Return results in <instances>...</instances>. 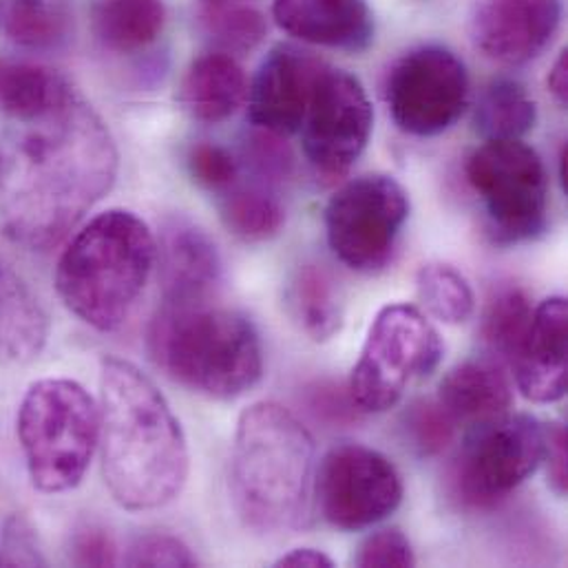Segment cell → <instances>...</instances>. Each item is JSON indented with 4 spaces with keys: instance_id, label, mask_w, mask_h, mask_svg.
I'll use <instances>...</instances> for the list:
<instances>
[{
    "instance_id": "6da1fadb",
    "label": "cell",
    "mask_w": 568,
    "mask_h": 568,
    "mask_svg": "<svg viewBox=\"0 0 568 568\" xmlns=\"http://www.w3.org/2000/svg\"><path fill=\"white\" fill-rule=\"evenodd\" d=\"M2 226L29 251L58 244L113 186L118 149L102 118L73 91L51 113L16 124Z\"/></svg>"
},
{
    "instance_id": "7a4b0ae2",
    "label": "cell",
    "mask_w": 568,
    "mask_h": 568,
    "mask_svg": "<svg viewBox=\"0 0 568 568\" xmlns=\"http://www.w3.org/2000/svg\"><path fill=\"white\" fill-rule=\"evenodd\" d=\"M98 412L102 476L113 500L126 511L173 503L189 478V445L155 383L129 361L104 358Z\"/></svg>"
},
{
    "instance_id": "3957f363",
    "label": "cell",
    "mask_w": 568,
    "mask_h": 568,
    "mask_svg": "<svg viewBox=\"0 0 568 568\" xmlns=\"http://www.w3.org/2000/svg\"><path fill=\"white\" fill-rule=\"evenodd\" d=\"M314 489V440L285 407L244 409L233 445L231 491L244 527L277 536L303 527Z\"/></svg>"
},
{
    "instance_id": "277c9868",
    "label": "cell",
    "mask_w": 568,
    "mask_h": 568,
    "mask_svg": "<svg viewBox=\"0 0 568 568\" xmlns=\"http://www.w3.org/2000/svg\"><path fill=\"white\" fill-rule=\"evenodd\" d=\"M146 347L171 381L206 398H237L264 376V347L253 321L209 301L164 303L149 325Z\"/></svg>"
},
{
    "instance_id": "5b68a950",
    "label": "cell",
    "mask_w": 568,
    "mask_h": 568,
    "mask_svg": "<svg viewBox=\"0 0 568 568\" xmlns=\"http://www.w3.org/2000/svg\"><path fill=\"white\" fill-rule=\"evenodd\" d=\"M155 257L151 229L138 215L113 209L95 215L67 244L55 268V290L80 321L113 332L142 298Z\"/></svg>"
},
{
    "instance_id": "8992f818",
    "label": "cell",
    "mask_w": 568,
    "mask_h": 568,
    "mask_svg": "<svg viewBox=\"0 0 568 568\" xmlns=\"http://www.w3.org/2000/svg\"><path fill=\"white\" fill-rule=\"evenodd\" d=\"M18 440L33 487L42 494L75 489L100 440V412L75 381H36L18 407Z\"/></svg>"
},
{
    "instance_id": "52a82bcc",
    "label": "cell",
    "mask_w": 568,
    "mask_h": 568,
    "mask_svg": "<svg viewBox=\"0 0 568 568\" xmlns=\"http://www.w3.org/2000/svg\"><path fill=\"white\" fill-rule=\"evenodd\" d=\"M443 338L432 321L414 305L383 307L352 369L347 394L358 412L392 409L412 383L429 378L443 361Z\"/></svg>"
},
{
    "instance_id": "ba28073f",
    "label": "cell",
    "mask_w": 568,
    "mask_h": 568,
    "mask_svg": "<svg viewBox=\"0 0 568 568\" xmlns=\"http://www.w3.org/2000/svg\"><path fill=\"white\" fill-rule=\"evenodd\" d=\"M467 180L498 244L529 242L545 231L549 180L540 155L523 140H487L467 160Z\"/></svg>"
},
{
    "instance_id": "9c48e42d",
    "label": "cell",
    "mask_w": 568,
    "mask_h": 568,
    "mask_svg": "<svg viewBox=\"0 0 568 568\" xmlns=\"http://www.w3.org/2000/svg\"><path fill=\"white\" fill-rule=\"evenodd\" d=\"M545 458V427L529 414L474 423L454 463L452 483L463 505L489 509L529 480Z\"/></svg>"
},
{
    "instance_id": "30bf717a",
    "label": "cell",
    "mask_w": 568,
    "mask_h": 568,
    "mask_svg": "<svg viewBox=\"0 0 568 568\" xmlns=\"http://www.w3.org/2000/svg\"><path fill=\"white\" fill-rule=\"evenodd\" d=\"M407 215V193L394 178H356L327 202V244L347 268L376 273L392 260Z\"/></svg>"
},
{
    "instance_id": "8fae6325",
    "label": "cell",
    "mask_w": 568,
    "mask_h": 568,
    "mask_svg": "<svg viewBox=\"0 0 568 568\" xmlns=\"http://www.w3.org/2000/svg\"><path fill=\"white\" fill-rule=\"evenodd\" d=\"M374 124V111L361 80L323 64L298 126L303 153L316 175L338 180L363 155Z\"/></svg>"
},
{
    "instance_id": "7c38bea8",
    "label": "cell",
    "mask_w": 568,
    "mask_h": 568,
    "mask_svg": "<svg viewBox=\"0 0 568 568\" xmlns=\"http://www.w3.org/2000/svg\"><path fill=\"white\" fill-rule=\"evenodd\" d=\"M396 126L409 135L432 138L452 129L469 100V75L463 60L438 44L405 53L385 84Z\"/></svg>"
},
{
    "instance_id": "4fadbf2b",
    "label": "cell",
    "mask_w": 568,
    "mask_h": 568,
    "mask_svg": "<svg viewBox=\"0 0 568 568\" xmlns=\"http://www.w3.org/2000/svg\"><path fill=\"white\" fill-rule=\"evenodd\" d=\"M314 478L323 518L343 531L383 523L403 500V480L394 463L363 445L329 449Z\"/></svg>"
},
{
    "instance_id": "5bb4252c",
    "label": "cell",
    "mask_w": 568,
    "mask_h": 568,
    "mask_svg": "<svg viewBox=\"0 0 568 568\" xmlns=\"http://www.w3.org/2000/svg\"><path fill=\"white\" fill-rule=\"evenodd\" d=\"M562 20V0H478L471 40L503 64H525L554 40Z\"/></svg>"
},
{
    "instance_id": "9a60e30c",
    "label": "cell",
    "mask_w": 568,
    "mask_h": 568,
    "mask_svg": "<svg viewBox=\"0 0 568 568\" xmlns=\"http://www.w3.org/2000/svg\"><path fill=\"white\" fill-rule=\"evenodd\" d=\"M323 64L296 47H275L262 62L248 91V118L253 126L275 135L296 133Z\"/></svg>"
},
{
    "instance_id": "2e32d148",
    "label": "cell",
    "mask_w": 568,
    "mask_h": 568,
    "mask_svg": "<svg viewBox=\"0 0 568 568\" xmlns=\"http://www.w3.org/2000/svg\"><path fill=\"white\" fill-rule=\"evenodd\" d=\"M567 298L551 296L534 310L531 325L511 358L516 383L531 403H556L568 385Z\"/></svg>"
},
{
    "instance_id": "e0dca14e",
    "label": "cell",
    "mask_w": 568,
    "mask_h": 568,
    "mask_svg": "<svg viewBox=\"0 0 568 568\" xmlns=\"http://www.w3.org/2000/svg\"><path fill=\"white\" fill-rule=\"evenodd\" d=\"M164 303L209 301L222 284V257L215 242L193 222L171 217L155 240Z\"/></svg>"
},
{
    "instance_id": "ac0fdd59",
    "label": "cell",
    "mask_w": 568,
    "mask_h": 568,
    "mask_svg": "<svg viewBox=\"0 0 568 568\" xmlns=\"http://www.w3.org/2000/svg\"><path fill=\"white\" fill-rule=\"evenodd\" d=\"M273 16L285 33L310 44L361 51L374 38L365 0H275Z\"/></svg>"
},
{
    "instance_id": "d6986e66",
    "label": "cell",
    "mask_w": 568,
    "mask_h": 568,
    "mask_svg": "<svg viewBox=\"0 0 568 568\" xmlns=\"http://www.w3.org/2000/svg\"><path fill=\"white\" fill-rule=\"evenodd\" d=\"M511 383L491 361H467L456 365L440 383V407L460 423H480L509 412Z\"/></svg>"
},
{
    "instance_id": "ffe728a7",
    "label": "cell",
    "mask_w": 568,
    "mask_h": 568,
    "mask_svg": "<svg viewBox=\"0 0 568 568\" xmlns=\"http://www.w3.org/2000/svg\"><path fill=\"white\" fill-rule=\"evenodd\" d=\"M246 98V75L240 62L224 51L200 55L182 82L186 111L206 124L229 120Z\"/></svg>"
},
{
    "instance_id": "44dd1931",
    "label": "cell",
    "mask_w": 568,
    "mask_h": 568,
    "mask_svg": "<svg viewBox=\"0 0 568 568\" xmlns=\"http://www.w3.org/2000/svg\"><path fill=\"white\" fill-rule=\"evenodd\" d=\"M73 91L69 80L49 67L0 60V115L11 124H27L51 113Z\"/></svg>"
},
{
    "instance_id": "7402d4cb",
    "label": "cell",
    "mask_w": 568,
    "mask_h": 568,
    "mask_svg": "<svg viewBox=\"0 0 568 568\" xmlns=\"http://www.w3.org/2000/svg\"><path fill=\"white\" fill-rule=\"evenodd\" d=\"M47 314L27 284L0 260V361L27 363L47 341Z\"/></svg>"
},
{
    "instance_id": "603a6c76",
    "label": "cell",
    "mask_w": 568,
    "mask_h": 568,
    "mask_svg": "<svg viewBox=\"0 0 568 568\" xmlns=\"http://www.w3.org/2000/svg\"><path fill=\"white\" fill-rule=\"evenodd\" d=\"M164 20L162 0H100L93 7V33L118 53H135L153 44Z\"/></svg>"
},
{
    "instance_id": "cb8c5ba5",
    "label": "cell",
    "mask_w": 568,
    "mask_h": 568,
    "mask_svg": "<svg viewBox=\"0 0 568 568\" xmlns=\"http://www.w3.org/2000/svg\"><path fill=\"white\" fill-rule=\"evenodd\" d=\"M287 305L298 327L314 341L332 338L343 325V301L321 266H303L287 287Z\"/></svg>"
},
{
    "instance_id": "d4e9b609",
    "label": "cell",
    "mask_w": 568,
    "mask_h": 568,
    "mask_svg": "<svg viewBox=\"0 0 568 568\" xmlns=\"http://www.w3.org/2000/svg\"><path fill=\"white\" fill-rule=\"evenodd\" d=\"M538 120V106L516 80H496L480 95L476 129L485 140H520Z\"/></svg>"
},
{
    "instance_id": "484cf974",
    "label": "cell",
    "mask_w": 568,
    "mask_h": 568,
    "mask_svg": "<svg viewBox=\"0 0 568 568\" xmlns=\"http://www.w3.org/2000/svg\"><path fill=\"white\" fill-rule=\"evenodd\" d=\"M71 0H7V36L27 49H53L69 36Z\"/></svg>"
},
{
    "instance_id": "4316f807",
    "label": "cell",
    "mask_w": 568,
    "mask_h": 568,
    "mask_svg": "<svg viewBox=\"0 0 568 568\" xmlns=\"http://www.w3.org/2000/svg\"><path fill=\"white\" fill-rule=\"evenodd\" d=\"M222 220L235 237L266 242L282 231L285 213L282 202L266 186H233L224 193Z\"/></svg>"
},
{
    "instance_id": "83f0119b",
    "label": "cell",
    "mask_w": 568,
    "mask_h": 568,
    "mask_svg": "<svg viewBox=\"0 0 568 568\" xmlns=\"http://www.w3.org/2000/svg\"><path fill=\"white\" fill-rule=\"evenodd\" d=\"M200 20L224 53L255 49L268 31L264 13L237 0H204Z\"/></svg>"
},
{
    "instance_id": "f1b7e54d",
    "label": "cell",
    "mask_w": 568,
    "mask_h": 568,
    "mask_svg": "<svg viewBox=\"0 0 568 568\" xmlns=\"http://www.w3.org/2000/svg\"><path fill=\"white\" fill-rule=\"evenodd\" d=\"M534 318L529 296L520 287H503L487 303L483 338L494 354L511 361Z\"/></svg>"
},
{
    "instance_id": "f546056e",
    "label": "cell",
    "mask_w": 568,
    "mask_h": 568,
    "mask_svg": "<svg viewBox=\"0 0 568 568\" xmlns=\"http://www.w3.org/2000/svg\"><path fill=\"white\" fill-rule=\"evenodd\" d=\"M418 298L432 316L443 323L458 325L474 314V290L465 275L447 264H429L420 268Z\"/></svg>"
},
{
    "instance_id": "4dcf8cb0",
    "label": "cell",
    "mask_w": 568,
    "mask_h": 568,
    "mask_svg": "<svg viewBox=\"0 0 568 568\" xmlns=\"http://www.w3.org/2000/svg\"><path fill=\"white\" fill-rule=\"evenodd\" d=\"M405 429L423 456H436L454 438V418L440 403H416L405 414Z\"/></svg>"
},
{
    "instance_id": "1f68e13d",
    "label": "cell",
    "mask_w": 568,
    "mask_h": 568,
    "mask_svg": "<svg viewBox=\"0 0 568 568\" xmlns=\"http://www.w3.org/2000/svg\"><path fill=\"white\" fill-rule=\"evenodd\" d=\"M189 171L200 186L226 193L237 184L240 164L224 146L202 142L195 144L189 153Z\"/></svg>"
},
{
    "instance_id": "d6a6232c",
    "label": "cell",
    "mask_w": 568,
    "mask_h": 568,
    "mask_svg": "<svg viewBox=\"0 0 568 568\" xmlns=\"http://www.w3.org/2000/svg\"><path fill=\"white\" fill-rule=\"evenodd\" d=\"M126 567H197L195 554L178 538L166 534H149L133 540L124 556Z\"/></svg>"
},
{
    "instance_id": "836d02e7",
    "label": "cell",
    "mask_w": 568,
    "mask_h": 568,
    "mask_svg": "<svg viewBox=\"0 0 568 568\" xmlns=\"http://www.w3.org/2000/svg\"><path fill=\"white\" fill-rule=\"evenodd\" d=\"M354 565L361 568H409L416 565V556L403 531L381 529L363 540Z\"/></svg>"
},
{
    "instance_id": "e575fe53",
    "label": "cell",
    "mask_w": 568,
    "mask_h": 568,
    "mask_svg": "<svg viewBox=\"0 0 568 568\" xmlns=\"http://www.w3.org/2000/svg\"><path fill=\"white\" fill-rule=\"evenodd\" d=\"M280 138L260 129L244 144L246 164L268 184L282 182L292 171V153Z\"/></svg>"
},
{
    "instance_id": "d590c367",
    "label": "cell",
    "mask_w": 568,
    "mask_h": 568,
    "mask_svg": "<svg viewBox=\"0 0 568 568\" xmlns=\"http://www.w3.org/2000/svg\"><path fill=\"white\" fill-rule=\"evenodd\" d=\"M69 560L75 567H113L118 551L111 534L100 525H82L71 534Z\"/></svg>"
},
{
    "instance_id": "8d00e7d4",
    "label": "cell",
    "mask_w": 568,
    "mask_h": 568,
    "mask_svg": "<svg viewBox=\"0 0 568 568\" xmlns=\"http://www.w3.org/2000/svg\"><path fill=\"white\" fill-rule=\"evenodd\" d=\"M547 476L558 496L568 491V436L562 425L545 427V458Z\"/></svg>"
},
{
    "instance_id": "74e56055",
    "label": "cell",
    "mask_w": 568,
    "mask_h": 568,
    "mask_svg": "<svg viewBox=\"0 0 568 568\" xmlns=\"http://www.w3.org/2000/svg\"><path fill=\"white\" fill-rule=\"evenodd\" d=\"M31 529L24 527V523L13 520L7 529L4 545H7V565H44V560L38 556V549L33 545V538L29 534Z\"/></svg>"
},
{
    "instance_id": "f35d334b",
    "label": "cell",
    "mask_w": 568,
    "mask_h": 568,
    "mask_svg": "<svg viewBox=\"0 0 568 568\" xmlns=\"http://www.w3.org/2000/svg\"><path fill=\"white\" fill-rule=\"evenodd\" d=\"M277 567L285 568H332L334 562L314 549H294L277 560Z\"/></svg>"
},
{
    "instance_id": "ab89813d",
    "label": "cell",
    "mask_w": 568,
    "mask_h": 568,
    "mask_svg": "<svg viewBox=\"0 0 568 568\" xmlns=\"http://www.w3.org/2000/svg\"><path fill=\"white\" fill-rule=\"evenodd\" d=\"M547 84L554 93V98L560 102V104H567L568 102V53L562 51L560 58L556 60L549 78H547Z\"/></svg>"
},
{
    "instance_id": "60d3db41",
    "label": "cell",
    "mask_w": 568,
    "mask_h": 568,
    "mask_svg": "<svg viewBox=\"0 0 568 568\" xmlns=\"http://www.w3.org/2000/svg\"><path fill=\"white\" fill-rule=\"evenodd\" d=\"M560 182L568 193V144L562 146V153H560Z\"/></svg>"
}]
</instances>
